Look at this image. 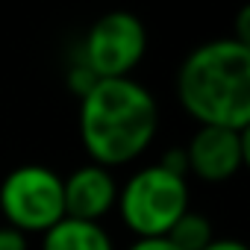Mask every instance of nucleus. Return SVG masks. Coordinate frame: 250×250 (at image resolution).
I'll return each instance as SVG.
<instances>
[{
    "label": "nucleus",
    "instance_id": "nucleus-2",
    "mask_svg": "<svg viewBox=\"0 0 250 250\" xmlns=\"http://www.w3.org/2000/svg\"><path fill=\"white\" fill-rule=\"evenodd\" d=\"M177 97L200 127H250V44L212 39L194 47L177 71Z\"/></svg>",
    "mask_w": 250,
    "mask_h": 250
},
{
    "label": "nucleus",
    "instance_id": "nucleus-10",
    "mask_svg": "<svg viewBox=\"0 0 250 250\" xmlns=\"http://www.w3.org/2000/svg\"><path fill=\"white\" fill-rule=\"evenodd\" d=\"M94 83H97V77H94V74H91V71L77 59V62L71 65V71H68V85H71V91H74L77 97H83Z\"/></svg>",
    "mask_w": 250,
    "mask_h": 250
},
{
    "label": "nucleus",
    "instance_id": "nucleus-12",
    "mask_svg": "<svg viewBox=\"0 0 250 250\" xmlns=\"http://www.w3.org/2000/svg\"><path fill=\"white\" fill-rule=\"evenodd\" d=\"M127 250H177L168 238H136Z\"/></svg>",
    "mask_w": 250,
    "mask_h": 250
},
{
    "label": "nucleus",
    "instance_id": "nucleus-11",
    "mask_svg": "<svg viewBox=\"0 0 250 250\" xmlns=\"http://www.w3.org/2000/svg\"><path fill=\"white\" fill-rule=\"evenodd\" d=\"M0 250H30V241L24 232L0 224Z\"/></svg>",
    "mask_w": 250,
    "mask_h": 250
},
{
    "label": "nucleus",
    "instance_id": "nucleus-5",
    "mask_svg": "<svg viewBox=\"0 0 250 250\" xmlns=\"http://www.w3.org/2000/svg\"><path fill=\"white\" fill-rule=\"evenodd\" d=\"M147 50V30L139 15L133 12H106L100 15L80 47V62L97 80H124L133 77V68L145 59Z\"/></svg>",
    "mask_w": 250,
    "mask_h": 250
},
{
    "label": "nucleus",
    "instance_id": "nucleus-13",
    "mask_svg": "<svg viewBox=\"0 0 250 250\" xmlns=\"http://www.w3.org/2000/svg\"><path fill=\"white\" fill-rule=\"evenodd\" d=\"M203 250H247V244L238 238H212Z\"/></svg>",
    "mask_w": 250,
    "mask_h": 250
},
{
    "label": "nucleus",
    "instance_id": "nucleus-8",
    "mask_svg": "<svg viewBox=\"0 0 250 250\" xmlns=\"http://www.w3.org/2000/svg\"><path fill=\"white\" fill-rule=\"evenodd\" d=\"M42 250H115V241L103 224L62 218L42 235Z\"/></svg>",
    "mask_w": 250,
    "mask_h": 250
},
{
    "label": "nucleus",
    "instance_id": "nucleus-4",
    "mask_svg": "<svg viewBox=\"0 0 250 250\" xmlns=\"http://www.w3.org/2000/svg\"><path fill=\"white\" fill-rule=\"evenodd\" d=\"M0 215L24 235H44L65 218L62 177L47 165H18L0 183Z\"/></svg>",
    "mask_w": 250,
    "mask_h": 250
},
{
    "label": "nucleus",
    "instance_id": "nucleus-7",
    "mask_svg": "<svg viewBox=\"0 0 250 250\" xmlns=\"http://www.w3.org/2000/svg\"><path fill=\"white\" fill-rule=\"evenodd\" d=\"M62 200H65V218L100 224L118 200V183L109 168H100L94 162L74 168L62 180Z\"/></svg>",
    "mask_w": 250,
    "mask_h": 250
},
{
    "label": "nucleus",
    "instance_id": "nucleus-1",
    "mask_svg": "<svg viewBox=\"0 0 250 250\" xmlns=\"http://www.w3.org/2000/svg\"><path fill=\"white\" fill-rule=\"evenodd\" d=\"M156 97L133 77L97 80L80 97V142L100 168L136 162L156 139Z\"/></svg>",
    "mask_w": 250,
    "mask_h": 250
},
{
    "label": "nucleus",
    "instance_id": "nucleus-6",
    "mask_svg": "<svg viewBox=\"0 0 250 250\" xmlns=\"http://www.w3.org/2000/svg\"><path fill=\"white\" fill-rule=\"evenodd\" d=\"M183 150L188 174L203 183H227L247 162V130L200 127Z\"/></svg>",
    "mask_w": 250,
    "mask_h": 250
},
{
    "label": "nucleus",
    "instance_id": "nucleus-9",
    "mask_svg": "<svg viewBox=\"0 0 250 250\" xmlns=\"http://www.w3.org/2000/svg\"><path fill=\"white\" fill-rule=\"evenodd\" d=\"M177 250H203L212 238H215V229H212V221L200 212H186L174 227L171 232L165 235Z\"/></svg>",
    "mask_w": 250,
    "mask_h": 250
},
{
    "label": "nucleus",
    "instance_id": "nucleus-3",
    "mask_svg": "<svg viewBox=\"0 0 250 250\" xmlns=\"http://www.w3.org/2000/svg\"><path fill=\"white\" fill-rule=\"evenodd\" d=\"M115 209L136 238H165L188 212V183L159 165L139 168L118 188Z\"/></svg>",
    "mask_w": 250,
    "mask_h": 250
}]
</instances>
